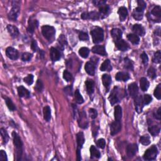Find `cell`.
<instances>
[{"label":"cell","mask_w":161,"mask_h":161,"mask_svg":"<svg viewBox=\"0 0 161 161\" xmlns=\"http://www.w3.org/2000/svg\"><path fill=\"white\" fill-rule=\"evenodd\" d=\"M12 136L13 138V144L15 145V148H16V156L17 160H20L22 157L23 154V142L21 140L20 136L17 132H13Z\"/></svg>","instance_id":"6da1fadb"},{"label":"cell","mask_w":161,"mask_h":161,"mask_svg":"<svg viewBox=\"0 0 161 161\" xmlns=\"http://www.w3.org/2000/svg\"><path fill=\"white\" fill-rule=\"evenodd\" d=\"M91 35L92 36L93 42L95 44H99L103 42L104 39V32L100 27H95L91 31Z\"/></svg>","instance_id":"7a4b0ae2"},{"label":"cell","mask_w":161,"mask_h":161,"mask_svg":"<svg viewBox=\"0 0 161 161\" xmlns=\"http://www.w3.org/2000/svg\"><path fill=\"white\" fill-rule=\"evenodd\" d=\"M20 11V2L14 1L12 3V8L8 14V19L11 21H16Z\"/></svg>","instance_id":"3957f363"},{"label":"cell","mask_w":161,"mask_h":161,"mask_svg":"<svg viewBox=\"0 0 161 161\" xmlns=\"http://www.w3.org/2000/svg\"><path fill=\"white\" fill-rule=\"evenodd\" d=\"M42 33L44 37L49 42H52L56 34V30L54 27L50 25H44L42 27Z\"/></svg>","instance_id":"277c9868"},{"label":"cell","mask_w":161,"mask_h":161,"mask_svg":"<svg viewBox=\"0 0 161 161\" xmlns=\"http://www.w3.org/2000/svg\"><path fill=\"white\" fill-rule=\"evenodd\" d=\"M121 89L119 87H115L111 91L110 95L109 96V100L111 105H114L120 101L121 98Z\"/></svg>","instance_id":"5b68a950"},{"label":"cell","mask_w":161,"mask_h":161,"mask_svg":"<svg viewBox=\"0 0 161 161\" xmlns=\"http://www.w3.org/2000/svg\"><path fill=\"white\" fill-rule=\"evenodd\" d=\"M158 153L157 148L156 145H152L145 151L144 155V159L146 160H152L156 159Z\"/></svg>","instance_id":"8992f818"},{"label":"cell","mask_w":161,"mask_h":161,"mask_svg":"<svg viewBox=\"0 0 161 161\" xmlns=\"http://www.w3.org/2000/svg\"><path fill=\"white\" fill-rule=\"evenodd\" d=\"M81 19L83 20H98L100 19V13L96 11L84 12L81 15Z\"/></svg>","instance_id":"52a82bcc"},{"label":"cell","mask_w":161,"mask_h":161,"mask_svg":"<svg viewBox=\"0 0 161 161\" xmlns=\"http://www.w3.org/2000/svg\"><path fill=\"white\" fill-rule=\"evenodd\" d=\"M121 130V123L120 121H115L110 125V133L111 135H117Z\"/></svg>","instance_id":"ba28073f"},{"label":"cell","mask_w":161,"mask_h":161,"mask_svg":"<svg viewBox=\"0 0 161 161\" xmlns=\"http://www.w3.org/2000/svg\"><path fill=\"white\" fill-rule=\"evenodd\" d=\"M6 55L9 59L11 60H17L19 58V52L15 48L9 47L6 50Z\"/></svg>","instance_id":"9c48e42d"},{"label":"cell","mask_w":161,"mask_h":161,"mask_svg":"<svg viewBox=\"0 0 161 161\" xmlns=\"http://www.w3.org/2000/svg\"><path fill=\"white\" fill-rule=\"evenodd\" d=\"M138 150V146L136 144H129L127 147V154L129 157L131 158L137 152Z\"/></svg>","instance_id":"30bf717a"},{"label":"cell","mask_w":161,"mask_h":161,"mask_svg":"<svg viewBox=\"0 0 161 161\" xmlns=\"http://www.w3.org/2000/svg\"><path fill=\"white\" fill-rule=\"evenodd\" d=\"M38 27V22L37 20L33 19V17L30 18L28 21V32L30 33H33L34 32L35 28H37Z\"/></svg>","instance_id":"8fae6325"},{"label":"cell","mask_w":161,"mask_h":161,"mask_svg":"<svg viewBox=\"0 0 161 161\" xmlns=\"http://www.w3.org/2000/svg\"><path fill=\"white\" fill-rule=\"evenodd\" d=\"M129 89V91L130 96H131L132 98H133L134 99L135 98H136V96H138V88L137 86V84L136 83H132L129 84V86L128 87Z\"/></svg>","instance_id":"7c38bea8"},{"label":"cell","mask_w":161,"mask_h":161,"mask_svg":"<svg viewBox=\"0 0 161 161\" xmlns=\"http://www.w3.org/2000/svg\"><path fill=\"white\" fill-rule=\"evenodd\" d=\"M50 59L53 62H56L59 60L60 59V52L59 50H57V48L54 47H52L50 50Z\"/></svg>","instance_id":"4fadbf2b"},{"label":"cell","mask_w":161,"mask_h":161,"mask_svg":"<svg viewBox=\"0 0 161 161\" xmlns=\"http://www.w3.org/2000/svg\"><path fill=\"white\" fill-rule=\"evenodd\" d=\"M135 99V109L138 113H140L142 111V108L144 106V101L142 96H137Z\"/></svg>","instance_id":"5bb4252c"},{"label":"cell","mask_w":161,"mask_h":161,"mask_svg":"<svg viewBox=\"0 0 161 161\" xmlns=\"http://www.w3.org/2000/svg\"><path fill=\"white\" fill-rule=\"evenodd\" d=\"M95 64L93 62H87L85 65V71L90 76H94L95 74Z\"/></svg>","instance_id":"9a60e30c"},{"label":"cell","mask_w":161,"mask_h":161,"mask_svg":"<svg viewBox=\"0 0 161 161\" xmlns=\"http://www.w3.org/2000/svg\"><path fill=\"white\" fill-rule=\"evenodd\" d=\"M115 45L118 50L121 51H127L129 49V46L128 44L123 39H120L119 40L115 41Z\"/></svg>","instance_id":"2e32d148"},{"label":"cell","mask_w":161,"mask_h":161,"mask_svg":"<svg viewBox=\"0 0 161 161\" xmlns=\"http://www.w3.org/2000/svg\"><path fill=\"white\" fill-rule=\"evenodd\" d=\"M92 52L94 54H99V55H101L102 56H105L107 55L105 47L102 46V45H95V46H94L92 48Z\"/></svg>","instance_id":"e0dca14e"},{"label":"cell","mask_w":161,"mask_h":161,"mask_svg":"<svg viewBox=\"0 0 161 161\" xmlns=\"http://www.w3.org/2000/svg\"><path fill=\"white\" fill-rule=\"evenodd\" d=\"M132 30L133 32L135 33L134 34L137 36H144L145 33L144 28L141 25H139V24H135V25H133Z\"/></svg>","instance_id":"ac0fdd59"},{"label":"cell","mask_w":161,"mask_h":161,"mask_svg":"<svg viewBox=\"0 0 161 161\" xmlns=\"http://www.w3.org/2000/svg\"><path fill=\"white\" fill-rule=\"evenodd\" d=\"M102 82L105 87L107 90V91L110 89V86L111 83V76L107 74H105L102 76Z\"/></svg>","instance_id":"d6986e66"},{"label":"cell","mask_w":161,"mask_h":161,"mask_svg":"<svg viewBox=\"0 0 161 161\" xmlns=\"http://www.w3.org/2000/svg\"><path fill=\"white\" fill-rule=\"evenodd\" d=\"M115 79L118 81H127L130 79V75L128 72H119L115 76Z\"/></svg>","instance_id":"ffe728a7"},{"label":"cell","mask_w":161,"mask_h":161,"mask_svg":"<svg viewBox=\"0 0 161 161\" xmlns=\"http://www.w3.org/2000/svg\"><path fill=\"white\" fill-rule=\"evenodd\" d=\"M18 93L21 98H30V93L29 91L26 89L22 86H20L18 87Z\"/></svg>","instance_id":"44dd1931"},{"label":"cell","mask_w":161,"mask_h":161,"mask_svg":"<svg viewBox=\"0 0 161 161\" xmlns=\"http://www.w3.org/2000/svg\"><path fill=\"white\" fill-rule=\"evenodd\" d=\"M111 35L115 41L119 40L122 37V32L120 29L113 28L111 30Z\"/></svg>","instance_id":"7402d4cb"},{"label":"cell","mask_w":161,"mask_h":161,"mask_svg":"<svg viewBox=\"0 0 161 161\" xmlns=\"http://www.w3.org/2000/svg\"><path fill=\"white\" fill-rule=\"evenodd\" d=\"M7 30L12 37L16 38L19 35V30L17 27L11 25H8L7 26Z\"/></svg>","instance_id":"603a6c76"},{"label":"cell","mask_w":161,"mask_h":161,"mask_svg":"<svg viewBox=\"0 0 161 161\" xmlns=\"http://www.w3.org/2000/svg\"><path fill=\"white\" fill-rule=\"evenodd\" d=\"M85 84H86L87 93L90 95H92L95 91V82L91 80H87Z\"/></svg>","instance_id":"cb8c5ba5"},{"label":"cell","mask_w":161,"mask_h":161,"mask_svg":"<svg viewBox=\"0 0 161 161\" xmlns=\"http://www.w3.org/2000/svg\"><path fill=\"white\" fill-rule=\"evenodd\" d=\"M118 13L119 15L120 21H122L123 22V21L125 20V19H127V15H128V10H127V9L125 7H121L118 9Z\"/></svg>","instance_id":"d4e9b609"},{"label":"cell","mask_w":161,"mask_h":161,"mask_svg":"<svg viewBox=\"0 0 161 161\" xmlns=\"http://www.w3.org/2000/svg\"><path fill=\"white\" fill-rule=\"evenodd\" d=\"M84 136L83 132H79L77 134V144H78V149H81L84 144Z\"/></svg>","instance_id":"484cf974"},{"label":"cell","mask_w":161,"mask_h":161,"mask_svg":"<svg viewBox=\"0 0 161 161\" xmlns=\"http://www.w3.org/2000/svg\"><path fill=\"white\" fill-rule=\"evenodd\" d=\"M112 69V67L111 65L110 60L108 59L105 60L104 62H103L101 67H100V71H111Z\"/></svg>","instance_id":"4316f807"},{"label":"cell","mask_w":161,"mask_h":161,"mask_svg":"<svg viewBox=\"0 0 161 161\" xmlns=\"http://www.w3.org/2000/svg\"><path fill=\"white\" fill-rule=\"evenodd\" d=\"M115 121H120L122 117V109L120 106H116L115 107Z\"/></svg>","instance_id":"83f0119b"},{"label":"cell","mask_w":161,"mask_h":161,"mask_svg":"<svg viewBox=\"0 0 161 161\" xmlns=\"http://www.w3.org/2000/svg\"><path fill=\"white\" fill-rule=\"evenodd\" d=\"M140 88L143 91H146L149 87L150 84L146 78H142L140 80Z\"/></svg>","instance_id":"f1b7e54d"},{"label":"cell","mask_w":161,"mask_h":161,"mask_svg":"<svg viewBox=\"0 0 161 161\" xmlns=\"http://www.w3.org/2000/svg\"><path fill=\"white\" fill-rule=\"evenodd\" d=\"M160 127L159 125H154L150 127L149 128H148V132H149L150 134L154 136H156L159 134L160 133Z\"/></svg>","instance_id":"f546056e"},{"label":"cell","mask_w":161,"mask_h":161,"mask_svg":"<svg viewBox=\"0 0 161 161\" xmlns=\"http://www.w3.org/2000/svg\"><path fill=\"white\" fill-rule=\"evenodd\" d=\"M127 38H128L129 40L133 44L137 45L140 42V38L138 36L134 34V33H130L127 35Z\"/></svg>","instance_id":"4dcf8cb0"},{"label":"cell","mask_w":161,"mask_h":161,"mask_svg":"<svg viewBox=\"0 0 161 161\" xmlns=\"http://www.w3.org/2000/svg\"><path fill=\"white\" fill-rule=\"evenodd\" d=\"M44 117L47 121H49L51 119V110L49 106H46L44 108Z\"/></svg>","instance_id":"1f68e13d"},{"label":"cell","mask_w":161,"mask_h":161,"mask_svg":"<svg viewBox=\"0 0 161 161\" xmlns=\"http://www.w3.org/2000/svg\"><path fill=\"white\" fill-rule=\"evenodd\" d=\"M90 154H91V158H99L101 157V154H100L99 151L97 149V148L94 146V145H91L90 147Z\"/></svg>","instance_id":"d6a6232c"},{"label":"cell","mask_w":161,"mask_h":161,"mask_svg":"<svg viewBox=\"0 0 161 161\" xmlns=\"http://www.w3.org/2000/svg\"><path fill=\"white\" fill-rule=\"evenodd\" d=\"M79 54H80L81 57L84 59H86L89 56V49L87 47H81L79 50Z\"/></svg>","instance_id":"836d02e7"},{"label":"cell","mask_w":161,"mask_h":161,"mask_svg":"<svg viewBox=\"0 0 161 161\" xmlns=\"http://www.w3.org/2000/svg\"><path fill=\"white\" fill-rule=\"evenodd\" d=\"M74 97H75L76 101V103H78V104H82V103H84L83 97L82 96L81 93H80V91L78 89L76 90L74 93Z\"/></svg>","instance_id":"e575fe53"},{"label":"cell","mask_w":161,"mask_h":161,"mask_svg":"<svg viewBox=\"0 0 161 161\" xmlns=\"http://www.w3.org/2000/svg\"><path fill=\"white\" fill-rule=\"evenodd\" d=\"M5 102L6 104H7V106H8V108L9 110H10L11 111H13L15 110H16V106L14 105V103H13V101H11V99L9 98H5Z\"/></svg>","instance_id":"d590c367"},{"label":"cell","mask_w":161,"mask_h":161,"mask_svg":"<svg viewBox=\"0 0 161 161\" xmlns=\"http://www.w3.org/2000/svg\"><path fill=\"white\" fill-rule=\"evenodd\" d=\"M0 132H1V137L3 138V144H6L9 140V136L8 133L4 129H1V130H0Z\"/></svg>","instance_id":"8d00e7d4"},{"label":"cell","mask_w":161,"mask_h":161,"mask_svg":"<svg viewBox=\"0 0 161 161\" xmlns=\"http://www.w3.org/2000/svg\"><path fill=\"white\" fill-rule=\"evenodd\" d=\"M140 142L144 145H148L150 144V136L148 135H144L142 136L140 138Z\"/></svg>","instance_id":"74e56055"},{"label":"cell","mask_w":161,"mask_h":161,"mask_svg":"<svg viewBox=\"0 0 161 161\" xmlns=\"http://www.w3.org/2000/svg\"><path fill=\"white\" fill-rule=\"evenodd\" d=\"M86 115L84 114L83 115H81V120L79 121V122H80L81 123H80V127H81V128L83 129H86L87 127V121H86Z\"/></svg>","instance_id":"f35d334b"},{"label":"cell","mask_w":161,"mask_h":161,"mask_svg":"<svg viewBox=\"0 0 161 161\" xmlns=\"http://www.w3.org/2000/svg\"><path fill=\"white\" fill-rule=\"evenodd\" d=\"M160 11H161L160 7H159V6H156V7H155L152 9V11H151V13L154 16L158 17L159 19H160V17H161Z\"/></svg>","instance_id":"ab89813d"},{"label":"cell","mask_w":161,"mask_h":161,"mask_svg":"<svg viewBox=\"0 0 161 161\" xmlns=\"http://www.w3.org/2000/svg\"><path fill=\"white\" fill-rule=\"evenodd\" d=\"M160 61H161V53L160 50H158L154 54L153 57V62L156 64H159Z\"/></svg>","instance_id":"60d3db41"},{"label":"cell","mask_w":161,"mask_h":161,"mask_svg":"<svg viewBox=\"0 0 161 161\" xmlns=\"http://www.w3.org/2000/svg\"><path fill=\"white\" fill-rule=\"evenodd\" d=\"M154 95L155 97L158 99H161V84H159L155 89Z\"/></svg>","instance_id":"b9f144b4"},{"label":"cell","mask_w":161,"mask_h":161,"mask_svg":"<svg viewBox=\"0 0 161 161\" xmlns=\"http://www.w3.org/2000/svg\"><path fill=\"white\" fill-rule=\"evenodd\" d=\"M109 10H110V7L108 5H103L102 7H99V13L100 15L103 14V15H106L108 14V13L109 12Z\"/></svg>","instance_id":"7bdbcfd3"},{"label":"cell","mask_w":161,"mask_h":161,"mask_svg":"<svg viewBox=\"0 0 161 161\" xmlns=\"http://www.w3.org/2000/svg\"><path fill=\"white\" fill-rule=\"evenodd\" d=\"M35 89L37 91L38 93H40L42 91V90L44 89V84L42 83V81L40 80H38L36 83V86L35 87Z\"/></svg>","instance_id":"ee69618b"},{"label":"cell","mask_w":161,"mask_h":161,"mask_svg":"<svg viewBox=\"0 0 161 161\" xmlns=\"http://www.w3.org/2000/svg\"><path fill=\"white\" fill-rule=\"evenodd\" d=\"M63 78L66 81L69 82L71 81L72 80V76L71 72H69L68 71L65 70L63 72Z\"/></svg>","instance_id":"f6af8a7d"},{"label":"cell","mask_w":161,"mask_h":161,"mask_svg":"<svg viewBox=\"0 0 161 161\" xmlns=\"http://www.w3.org/2000/svg\"><path fill=\"white\" fill-rule=\"evenodd\" d=\"M32 57H33V55L32 54H30L29 52H25V53L23 54V55L22 56V59L24 62L30 61V60L32 59Z\"/></svg>","instance_id":"bcb514c9"},{"label":"cell","mask_w":161,"mask_h":161,"mask_svg":"<svg viewBox=\"0 0 161 161\" xmlns=\"http://www.w3.org/2000/svg\"><path fill=\"white\" fill-rule=\"evenodd\" d=\"M125 67L127 69L130 70L133 69V62L129 58L125 59Z\"/></svg>","instance_id":"7dc6e473"},{"label":"cell","mask_w":161,"mask_h":161,"mask_svg":"<svg viewBox=\"0 0 161 161\" xmlns=\"http://www.w3.org/2000/svg\"><path fill=\"white\" fill-rule=\"evenodd\" d=\"M147 74L148 76V77H150L152 79L156 78L157 76L156 69H155L154 68H149L147 71Z\"/></svg>","instance_id":"c3c4849f"},{"label":"cell","mask_w":161,"mask_h":161,"mask_svg":"<svg viewBox=\"0 0 161 161\" xmlns=\"http://www.w3.org/2000/svg\"><path fill=\"white\" fill-rule=\"evenodd\" d=\"M24 82L27 84L31 85L33 83V76L32 74H28L27 77L24 78Z\"/></svg>","instance_id":"681fc988"},{"label":"cell","mask_w":161,"mask_h":161,"mask_svg":"<svg viewBox=\"0 0 161 161\" xmlns=\"http://www.w3.org/2000/svg\"><path fill=\"white\" fill-rule=\"evenodd\" d=\"M79 38L82 41H87L89 40V36H88L87 33L84 32H81L79 35Z\"/></svg>","instance_id":"f907efd6"},{"label":"cell","mask_w":161,"mask_h":161,"mask_svg":"<svg viewBox=\"0 0 161 161\" xmlns=\"http://www.w3.org/2000/svg\"><path fill=\"white\" fill-rule=\"evenodd\" d=\"M152 100V98L149 95H145L144 98H143V101H144V105H148Z\"/></svg>","instance_id":"816d5d0a"},{"label":"cell","mask_w":161,"mask_h":161,"mask_svg":"<svg viewBox=\"0 0 161 161\" xmlns=\"http://www.w3.org/2000/svg\"><path fill=\"white\" fill-rule=\"evenodd\" d=\"M97 146L101 148H104L106 145V142L104 138H100L96 142Z\"/></svg>","instance_id":"f5cc1de1"},{"label":"cell","mask_w":161,"mask_h":161,"mask_svg":"<svg viewBox=\"0 0 161 161\" xmlns=\"http://www.w3.org/2000/svg\"><path fill=\"white\" fill-rule=\"evenodd\" d=\"M59 44L62 45V46H64V45H67V41L65 36L64 35H60L59 37Z\"/></svg>","instance_id":"db71d44e"},{"label":"cell","mask_w":161,"mask_h":161,"mask_svg":"<svg viewBox=\"0 0 161 161\" xmlns=\"http://www.w3.org/2000/svg\"><path fill=\"white\" fill-rule=\"evenodd\" d=\"M89 115L90 117L93 119H95V118L98 116V112L94 108H91L89 110Z\"/></svg>","instance_id":"11a10c76"},{"label":"cell","mask_w":161,"mask_h":161,"mask_svg":"<svg viewBox=\"0 0 161 161\" xmlns=\"http://www.w3.org/2000/svg\"><path fill=\"white\" fill-rule=\"evenodd\" d=\"M133 17L136 20H141L143 18V13H138V12L134 11V12H133Z\"/></svg>","instance_id":"9f6ffc18"},{"label":"cell","mask_w":161,"mask_h":161,"mask_svg":"<svg viewBox=\"0 0 161 161\" xmlns=\"http://www.w3.org/2000/svg\"><path fill=\"white\" fill-rule=\"evenodd\" d=\"M0 160L1 161H7V153L3 150H1L0 151Z\"/></svg>","instance_id":"6f0895ef"},{"label":"cell","mask_w":161,"mask_h":161,"mask_svg":"<svg viewBox=\"0 0 161 161\" xmlns=\"http://www.w3.org/2000/svg\"><path fill=\"white\" fill-rule=\"evenodd\" d=\"M140 57H141V59H142V62L144 63V64H147L148 62V56L147 55V54L145 53V52H143L141 54Z\"/></svg>","instance_id":"680465c9"},{"label":"cell","mask_w":161,"mask_h":161,"mask_svg":"<svg viewBox=\"0 0 161 161\" xmlns=\"http://www.w3.org/2000/svg\"><path fill=\"white\" fill-rule=\"evenodd\" d=\"M93 3H94L95 6L96 7H101L102 6L106 5V1H103V0H96V1H93Z\"/></svg>","instance_id":"91938a15"},{"label":"cell","mask_w":161,"mask_h":161,"mask_svg":"<svg viewBox=\"0 0 161 161\" xmlns=\"http://www.w3.org/2000/svg\"><path fill=\"white\" fill-rule=\"evenodd\" d=\"M31 48L33 52H37L38 50V45L37 42L35 40H33L31 44Z\"/></svg>","instance_id":"94428289"},{"label":"cell","mask_w":161,"mask_h":161,"mask_svg":"<svg viewBox=\"0 0 161 161\" xmlns=\"http://www.w3.org/2000/svg\"><path fill=\"white\" fill-rule=\"evenodd\" d=\"M137 3H138V7H141L142 8H144V10H145V8H146L147 7V5H146V3L144 1H142V0H140V1H137Z\"/></svg>","instance_id":"6125c7cd"},{"label":"cell","mask_w":161,"mask_h":161,"mask_svg":"<svg viewBox=\"0 0 161 161\" xmlns=\"http://www.w3.org/2000/svg\"><path fill=\"white\" fill-rule=\"evenodd\" d=\"M160 110H161V108L160 107L159 109H158V110L156 112V116H155V117H156L157 119H158V120H160V117H161Z\"/></svg>","instance_id":"be15d7a7"},{"label":"cell","mask_w":161,"mask_h":161,"mask_svg":"<svg viewBox=\"0 0 161 161\" xmlns=\"http://www.w3.org/2000/svg\"><path fill=\"white\" fill-rule=\"evenodd\" d=\"M77 159L78 160H81V151L80 149H77Z\"/></svg>","instance_id":"e7e4bbea"},{"label":"cell","mask_w":161,"mask_h":161,"mask_svg":"<svg viewBox=\"0 0 161 161\" xmlns=\"http://www.w3.org/2000/svg\"><path fill=\"white\" fill-rule=\"evenodd\" d=\"M40 54L41 58L43 59V58H44V52L43 50H40Z\"/></svg>","instance_id":"03108f58"}]
</instances>
